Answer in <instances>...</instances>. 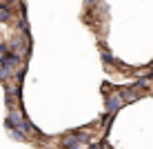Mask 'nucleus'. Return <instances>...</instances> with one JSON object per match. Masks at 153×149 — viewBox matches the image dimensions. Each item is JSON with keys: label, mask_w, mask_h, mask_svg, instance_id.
Returning <instances> with one entry per match:
<instances>
[{"label": "nucleus", "mask_w": 153, "mask_h": 149, "mask_svg": "<svg viewBox=\"0 0 153 149\" xmlns=\"http://www.w3.org/2000/svg\"><path fill=\"white\" fill-rule=\"evenodd\" d=\"M102 58H104V62H109V65H113V58H111V54H109V51H102Z\"/></svg>", "instance_id": "obj_4"}, {"label": "nucleus", "mask_w": 153, "mask_h": 149, "mask_svg": "<svg viewBox=\"0 0 153 149\" xmlns=\"http://www.w3.org/2000/svg\"><path fill=\"white\" fill-rule=\"evenodd\" d=\"M87 2H96V0H87Z\"/></svg>", "instance_id": "obj_6"}, {"label": "nucleus", "mask_w": 153, "mask_h": 149, "mask_svg": "<svg viewBox=\"0 0 153 149\" xmlns=\"http://www.w3.org/2000/svg\"><path fill=\"white\" fill-rule=\"evenodd\" d=\"M120 105H122L120 96H113V98H109V100H107V114H113V111H118Z\"/></svg>", "instance_id": "obj_3"}, {"label": "nucleus", "mask_w": 153, "mask_h": 149, "mask_svg": "<svg viewBox=\"0 0 153 149\" xmlns=\"http://www.w3.org/2000/svg\"><path fill=\"white\" fill-rule=\"evenodd\" d=\"M104 145H102V142H91V147H89V149H102Z\"/></svg>", "instance_id": "obj_5"}, {"label": "nucleus", "mask_w": 153, "mask_h": 149, "mask_svg": "<svg viewBox=\"0 0 153 149\" xmlns=\"http://www.w3.org/2000/svg\"><path fill=\"white\" fill-rule=\"evenodd\" d=\"M11 18H13L11 7H9L7 2H0V22H9Z\"/></svg>", "instance_id": "obj_2"}, {"label": "nucleus", "mask_w": 153, "mask_h": 149, "mask_svg": "<svg viewBox=\"0 0 153 149\" xmlns=\"http://www.w3.org/2000/svg\"><path fill=\"white\" fill-rule=\"evenodd\" d=\"M89 142V134H82V131H73V136L65 138V149H80V145Z\"/></svg>", "instance_id": "obj_1"}]
</instances>
